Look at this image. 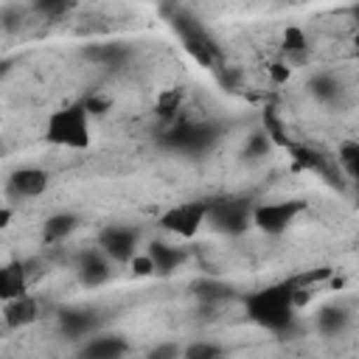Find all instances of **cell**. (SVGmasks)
Instances as JSON below:
<instances>
[{
    "label": "cell",
    "mask_w": 359,
    "mask_h": 359,
    "mask_svg": "<svg viewBox=\"0 0 359 359\" xmlns=\"http://www.w3.org/2000/svg\"><path fill=\"white\" fill-rule=\"evenodd\" d=\"M205 219H210L216 230L238 236L252 222V208L244 199H216V202H208V216Z\"/></svg>",
    "instance_id": "cell-4"
},
{
    "label": "cell",
    "mask_w": 359,
    "mask_h": 359,
    "mask_svg": "<svg viewBox=\"0 0 359 359\" xmlns=\"http://www.w3.org/2000/svg\"><path fill=\"white\" fill-rule=\"evenodd\" d=\"M34 11L42 14V17L56 20V17H62V14L70 11V3H67V0H36V3H34Z\"/></svg>",
    "instance_id": "cell-25"
},
{
    "label": "cell",
    "mask_w": 359,
    "mask_h": 359,
    "mask_svg": "<svg viewBox=\"0 0 359 359\" xmlns=\"http://www.w3.org/2000/svg\"><path fill=\"white\" fill-rule=\"evenodd\" d=\"M230 286L224 280H213V278H205V280H196L194 283V294L202 300V303H219L224 297H230Z\"/></svg>",
    "instance_id": "cell-18"
},
{
    "label": "cell",
    "mask_w": 359,
    "mask_h": 359,
    "mask_svg": "<svg viewBox=\"0 0 359 359\" xmlns=\"http://www.w3.org/2000/svg\"><path fill=\"white\" fill-rule=\"evenodd\" d=\"M146 255L151 258L154 272H160V275H171V272L185 261V255H182L177 247H168V244H163V241H151L149 250H146Z\"/></svg>",
    "instance_id": "cell-14"
},
{
    "label": "cell",
    "mask_w": 359,
    "mask_h": 359,
    "mask_svg": "<svg viewBox=\"0 0 359 359\" xmlns=\"http://www.w3.org/2000/svg\"><path fill=\"white\" fill-rule=\"evenodd\" d=\"M182 359H227V353L216 342H191L182 348Z\"/></svg>",
    "instance_id": "cell-21"
},
{
    "label": "cell",
    "mask_w": 359,
    "mask_h": 359,
    "mask_svg": "<svg viewBox=\"0 0 359 359\" xmlns=\"http://www.w3.org/2000/svg\"><path fill=\"white\" fill-rule=\"evenodd\" d=\"M247 311L255 323H261L264 328L272 331H283L292 323V283H278V286H266L255 294H250L247 300Z\"/></svg>",
    "instance_id": "cell-1"
},
{
    "label": "cell",
    "mask_w": 359,
    "mask_h": 359,
    "mask_svg": "<svg viewBox=\"0 0 359 359\" xmlns=\"http://www.w3.org/2000/svg\"><path fill=\"white\" fill-rule=\"evenodd\" d=\"M180 104H182V90H163L160 95H157V104H154V109H157V115H163V118H171L177 109H180Z\"/></svg>",
    "instance_id": "cell-23"
},
{
    "label": "cell",
    "mask_w": 359,
    "mask_h": 359,
    "mask_svg": "<svg viewBox=\"0 0 359 359\" xmlns=\"http://www.w3.org/2000/svg\"><path fill=\"white\" fill-rule=\"evenodd\" d=\"M45 137L56 146L67 149H87L90 146V123H87V109L84 104L65 107L48 118Z\"/></svg>",
    "instance_id": "cell-2"
},
{
    "label": "cell",
    "mask_w": 359,
    "mask_h": 359,
    "mask_svg": "<svg viewBox=\"0 0 359 359\" xmlns=\"http://www.w3.org/2000/svg\"><path fill=\"white\" fill-rule=\"evenodd\" d=\"M309 87H311L314 98H320V101H334V98L339 95V84H337V79H334V76H325V73L314 76Z\"/></svg>",
    "instance_id": "cell-22"
},
{
    "label": "cell",
    "mask_w": 359,
    "mask_h": 359,
    "mask_svg": "<svg viewBox=\"0 0 359 359\" xmlns=\"http://www.w3.org/2000/svg\"><path fill=\"white\" fill-rule=\"evenodd\" d=\"M95 314L93 311H81V309H67L59 314V328L67 337H87L95 328Z\"/></svg>",
    "instance_id": "cell-15"
},
{
    "label": "cell",
    "mask_w": 359,
    "mask_h": 359,
    "mask_svg": "<svg viewBox=\"0 0 359 359\" xmlns=\"http://www.w3.org/2000/svg\"><path fill=\"white\" fill-rule=\"evenodd\" d=\"M283 48L289 50V53H303L306 48H309V39H306V34L300 31V28H286L283 31Z\"/></svg>",
    "instance_id": "cell-26"
},
{
    "label": "cell",
    "mask_w": 359,
    "mask_h": 359,
    "mask_svg": "<svg viewBox=\"0 0 359 359\" xmlns=\"http://www.w3.org/2000/svg\"><path fill=\"white\" fill-rule=\"evenodd\" d=\"M48 182H50L48 171L28 165V168H17V171L11 174L8 188H11V194L20 196V199H22V196H25V199H34V196H42V194L48 191Z\"/></svg>",
    "instance_id": "cell-9"
},
{
    "label": "cell",
    "mask_w": 359,
    "mask_h": 359,
    "mask_svg": "<svg viewBox=\"0 0 359 359\" xmlns=\"http://www.w3.org/2000/svg\"><path fill=\"white\" fill-rule=\"evenodd\" d=\"M129 266H132V272L137 275V278H149V275H154V264H151V258L143 252V255H132V261H129Z\"/></svg>",
    "instance_id": "cell-28"
},
{
    "label": "cell",
    "mask_w": 359,
    "mask_h": 359,
    "mask_svg": "<svg viewBox=\"0 0 359 359\" xmlns=\"http://www.w3.org/2000/svg\"><path fill=\"white\" fill-rule=\"evenodd\" d=\"M337 168H342L348 180H356V171H359V143L356 140H342V146L337 151Z\"/></svg>",
    "instance_id": "cell-20"
},
{
    "label": "cell",
    "mask_w": 359,
    "mask_h": 359,
    "mask_svg": "<svg viewBox=\"0 0 359 359\" xmlns=\"http://www.w3.org/2000/svg\"><path fill=\"white\" fill-rule=\"evenodd\" d=\"M76 224H79L76 213H67V210L65 213H53V216L45 219L42 236H45V241H62L76 230Z\"/></svg>",
    "instance_id": "cell-17"
},
{
    "label": "cell",
    "mask_w": 359,
    "mask_h": 359,
    "mask_svg": "<svg viewBox=\"0 0 359 359\" xmlns=\"http://www.w3.org/2000/svg\"><path fill=\"white\" fill-rule=\"evenodd\" d=\"M11 224V208H0V230H6Z\"/></svg>",
    "instance_id": "cell-31"
},
{
    "label": "cell",
    "mask_w": 359,
    "mask_h": 359,
    "mask_svg": "<svg viewBox=\"0 0 359 359\" xmlns=\"http://www.w3.org/2000/svg\"><path fill=\"white\" fill-rule=\"evenodd\" d=\"M348 323H351V314H348V309H342V306H325V309L317 314V328H320V334H325V337L342 334V331L348 328Z\"/></svg>",
    "instance_id": "cell-16"
},
{
    "label": "cell",
    "mask_w": 359,
    "mask_h": 359,
    "mask_svg": "<svg viewBox=\"0 0 359 359\" xmlns=\"http://www.w3.org/2000/svg\"><path fill=\"white\" fill-rule=\"evenodd\" d=\"M3 70H6V65H3V62H0V79H3Z\"/></svg>",
    "instance_id": "cell-32"
},
{
    "label": "cell",
    "mask_w": 359,
    "mask_h": 359,
    "mask_svg": "<svg viewBox=\"0 0 359 359\" xmlns=\"http://www.w3.org/2000/svg\"><path fill=\"white\" fill-rule=\"evenodd\" d=\"M129 351V342L118 334H107V337H93L81 345L79 359H123V353Z\"/></svg>",
    "instance_id": "cell-11"
},
{
    "label": "cell",
    "mask_w": 359,
    "mask_h": 359,
    "mask_svg": "<svg viewBox=\"0 0 359 359\" xmlns=\"http://www.w3.org/2000/svg\"><path fill=\"white\" fill-rule=\"evenodd\" d=\"M180 356H182V348L177 342H157L146 353V359H180Z\"/></svg>",
    "instance_id": "cell-27"
},
{
    "label": "cell",
    "mask_w": 359,
    "mask_h": 359,
    "mask_svg": "<svg viewBox=\"0 0 359 359\" xmlns=\"http://www.w3.org/2000/svg\"><path fill=\"white\" fill-rule=\"evenodd\" d=\"M76 275L81 280V286H101L109 280V258L101 252V250H90L79 258V266H76Z\"/></svg>",
    "instance_id": "cell-10"
},
{
    "label": "cell",
    "mask_w": 359,
    "mask_h": 359,
    "mask_svg": "<svg viewBox=\"0 0 359 359\" xmlns=\"http://www.w3.org/2000/svg\"><path fill=\"white\" fill-rule=\"evenodd\" d=\"M303 210V202H266V205H255L252 208V224L261 227L269 236L283 233L292 219Z\"/></svg>",
    "instance_id": "cell-5"
},
{
    "label": "cell",
    "mask_w": 359,
    "mask_h": 359,
    "mask_svg": "<svg viewBox=\"0 0 359 359\" xmlns=\"http://www.w3.org/2000/svg\"><path fill=\"white\" fill-rule=\"evenodd\" d=\"M219 140V126L208 121H185L165 135V146L182 154H202Z\"/></svg>",
    "instance_id": "cell-3"
},
{
    "label": "cell",
    "mask_w": 359,
    "mask_h": 359,
    "mask_svg": "<svg viewBox=\"0 0 359 359\" xmlns=\"http://www.w3.org/2000/svg\"><path fill=\"white\" fill-rule=\"evenodd\" d=\"M208 216V202H182L160 213V224L180 236H194Z\"/></svg>",
    "instance_id": "cell-7"
},
{
    "label": "cell",
    "mask_w": 359,
    "mask_h": 359,
    "mask_svg": "<svg viewBox=\"0 0 359 359\" xmlns=\"http://www.w3.org/2000/svg\"><path fill=\"white\" fill-rule=\"evenodd\" d=\"M269 79L278 81V84H283V81L292 79V67H286V65H269Z\"/></svg>",
    "instance_id": "cell-29"
},
{
    "label": "cell",
    "mask_w": 359,
    "mask_h": 359,
    "mask_svg": "<svg viewBox=\"0 0 359 359\" xmlns=\"http://www.w3.org/2000/svg\"><path fill=\"white\" fill-rule=\"evenodd\" d=\"M107 107H109V104H107V101H101V98H90V101L84 104V109H87V115H90V112H93V115H101V112H104Z\"/></svg>",
    "instance_id": "cell-30"
},
{
    "label": "cell",
    "mask_w": 359,
    "mask_h": 359,
    "mask_svg": "<svg viewBox=\"0 0 359 359\" xmlns=\"http://www.w3.org/2000/svg\"><path fill=\"white\" fill-rule=\"evenodd\" d=\"M269 149H272V140H269V135H266V132H252V135L247 137V146H244V157H250V160H258V157H266V154H269Z\"/></svg>",
    "instance_id": "cell-24"
},
{
    "label": "cell",
    "mask_w": 359,
    "mask_h": 359,
    "mask_svg": "<svg viewBox=\"0 0 359 359\" xmlns=\"http://www.w3.org/2000/svg\"><path fill=\"white\" fill-rule=\"evenodd\" d=\"M28 264H6L0 266V300H14L20 294H25L28 289Z\"/></svg>",
    "instance_id": "cell-13"
},
{
    "label": "cell",
    "mask_w": 359,
    "mask_h": 359,
    "mask_svg": "<svg viewBox=\"0 0 359 359\" xmlns=\"http://www.w3.org/2000/svg\"><path fill=\"white\" fill-rule=\"evenodd\" d=\"M174 28L182 34V39H185L188 50H191V53H194L199 62H210V53H213V42L208 39L205 28H202L196 20H191L185 11H180V14L174 17Z\"/></svg>",
    "instance_id": "cell-8"
},
{
    "label": "cell",
    "mask_w": 359,
    "mask_h": 359,
    "mask_svg": "<svg viewBox=\"0 0 359 359\" xmlns=\"http://www.w3.org/2000/svg\"><path fill=\"white\" fill-rule=\"evenodd\" d=\"M36 317H39V306L31 294H20L14 300H6V306H3V320H6L8 328L31 325Z\"/></svg>",
    "instance_id": "cell-12"
},
{
    "label": "cell",
    "mask_w": 359,
    "mask_h": 359,
    "mask_svg": "<svg viewBox=\"0 0 359 359\" xmlns=\"http://www.w3.org/2000/svg\"><path fill=\"white\" fill-rule=\"evenodd\" d=\"M98 247L107 258L129 264L132 255H135V247H137V230L126 227V224H107L98 233Z\"/></svg>",
    "instance_id": "cell-6"
},
{
    "label": "cell",
    "mask_w": 359,
    "mask_h": 359,
    "mask_svg": "<svg viewBox=\"0 0 359 359\" xmlns=\"http://www.w3.org/2000/svg\"><path fill=\"white\" fill-rule=\"evenodd\" d=\"M84 56L93 59V62H98V65L118 67V65L126 59V48H123V45H95V48H87Z\"/></svg>",
    "instance_id": "cell-19"
}]
</instances>
